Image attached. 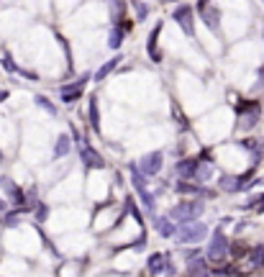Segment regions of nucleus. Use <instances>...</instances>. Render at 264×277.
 Segmentation results:
<instances>
[{"label": "nucleus", "mask_w": 264, "mask_h": 277, "mask_svg": "<svg viewBox=\"0 0 264 277\" xmlns=\"http://www.w3.org/2000/svg\"><path fill=\"white\" fill-rule=\"evenodd\" d=\"M139 170H141L144 175H157V172L162 170V151L146 154L144 160H141V165H139Z\"/></svg>", "instance_id": "nucleus-6"}, {"label": "nucleus", "mask_w": 264, "mask_h": 277, "mask_svg": "<svg viewBox=\"0 0 264 277\" xmlns=\"http://www.w3.org/2000/svg\"><path fill=\"white\" fill-rule=\"evenodd\" d=\"M47 218V208L44 206H39V221H44Z\"/></svg>", "instance_id": "nucleus-25"}, {"label": "nucleus", "mask_w": 264, "mask_h": 277, "mask_svg": "<svg viewBox=\"0 0 264 277\" xmlns=\"http://www.w3.org/2000/svg\"><path fill=\"white\" fill-rule=\"evenodd\" d=\"M210 175H213V165H210L208 160H203V162H198V165H195L193 177H195L198 182H208V180H210Z\"/></svg>", "instance_id": "nucleus-11"}, {"label": "nucleus", "mask_w": 264, "mask_h": 277, "mask_svg": "<svg viewBox=\"0 0 264 277\" xmlns=\"http://www.w3.org/2000/svg\"><path fill=\"white\" fill-rule=\"evenodd\" d=\"M90 126L98 131V126H100V113H98V100L93 98L90 100Z\"/></svg>", "instance_id": "nucleus-19"}, {"label": "nucleus", "mask_w": 264, "mask_h": 277, "mask_svg": "<svg viewBox=\"0 0 264 277\" xmlns=\"http://www.w3.org/2000/svg\"><path fill=\"white\" fill-rule=\"evenodd\" d=\"M131 182H134V187H136V192H139V197H141V203H144L146 208H152V206H154V197H152V192L146 190L144 172L136 170V165H131Z\"/></svg>", "instance_id": "nucleus-4"}, {"label": "nucleus", "mask_w": 264, "mask_h": 277, "mask_svg": "<svg viewBox=\"0 0 264 277\" xmlns=\"http://www.w3.org/2000/svg\"><path fill=\"white\" fill-rule=\"evenodd\" d=\"M226 254H229V239H226V233L221 228L213 231V239H210V247H208V257L213 262H221Z\"/></svg>", "instance_id": "nucleus-3"}, {"label": "nucleus", "mask_w": 264, "mask_h": 277, "mask_svg": "<svg viewBox=\"0 0 264 277\" xmlns=\"http://www.w3.org/2000/svg\"><path fill=\"white\" fill-rule=\"evenodd\" d=\"M121 42H123V31H121V28H113V31H110V42H108L110 49H118Z\"/></svg>", "instance_id": "nucleus-20"}, {"label": "nucleus", "mask_w": 264, "mask_h": 277, "mask_svg": "<svg viewBox=\"0 0 264 277\" xmlns=\"http://www.w3.org/2000/svg\"><path fill=\"white\" fill-rule=\"evenodd\" d=\"M174 190H177V192H182V195L200 192V187H198V185H187V182H177V185H174Z\"/></svg>", "instance_id": "nucleus-21"}, {"label": "nucleus", "mask_w": 264, "mask_h": 277, "mask_svg": "<svg viewBox=\"0 0 264 277\" xmlns=\"http://www.w3.org/2000/svg\"><path fill=\"white\" fill-rule=\"evenodd\" d=\"M82 162H85V167H95V170H103L105 167V162H103V156L95 151V149H90V146H82Z\"/></svg>", "instance_id": "nucleus-7"}, {"label": "nucleus", "mask_w": 264, "mask_h": 277, "mask_svg": "<svg viewBox=\"0 0 264 277\" xmlns=\"http://www.w3.org/2000/svg\"><path fill=\"white\" fill-rule=\"evenodd\" d=\"M164 3H174V0H164Z\"/></svg>", "instance_id": "nucleus-29"}, {"label": "nucleus", "mask_w": 264, "mask_h": 277, "mask_svg": "<svg viewBox=\"0 0 264 277\" xmlns=\"http://www.w3.org/2000/svg\"><path fill=\"white\" fill-rule=\"evenodd\" d=\"M259 262H261V264H264V249H261V259H259Z\"/></svg>", "instance_id": "nucleus-27"}, {"label": "nucleus", "mask_w": 264, "mask_h": 277, "mask_svg": "<svg viewBox=\"0 0 264 277\" xmlns=\"http://www.w3.org/2000/svg\"><path fill=\"white\" fill-rule=\"evenodd\" d=\"M67 151H69V136H59L54 146V156H64Z\"/></svg>", "instance_id": "nucleus-18"}, {"label": "nucleus", "mask_w": 264, "mask_h": 277, "mask_svg": "<svg viewBox=\"0 0 264 277\" xmlns=\"http://www.w3.org/2000/svg\"><path fill=\"white\" fill-rule=\"evenodd\" d=\"M205 233H208V226L205 223H195V221H185L180 228H174V236H177V242L182 244H195V242H203L205 239Z\"/></svg>", "instance_id": "nucleus-1"}, {"label": "nucleus", "mask_w": 264, "mask_h": 277, "mask_svg": "<svg viewBox=\"0 0 264 277\" xmlns=\"http://www.w3.org/2000/svg\"><path fill=\"white\" fill-rule=\"evenodd\" d=\"M118 62H121V57H116V59H110V62H105L98 72H95V83H100V80H105V77L113 72V69H116L118 67Z\"/></svg>", "instance_id": "nucleus-12"}, {"label": "nucleus", "mask_w": 264, "mask_h": 277, "mask_svg": "<svg viewBox=\"0 0 264 277\" xmlns=\"http://www.w3.org/2000/svg\"><path fill=\"white\" fill-rule=\"evenodd\" d=\"M3 208H6V203H3V201H0V211H3Z\"/></svg>", "instance_id": "nucleus-28"}, {"label": "nucleus", "mask_w": 264, "mask_h": 277, "mask_svg": "<svg viewBox=\"0 0 264 277\" xmlns=\"http://www.w3.org/2000/svg\"><path fill=\"white\" fill-rule=\"evenodd\" d=\"M0 185L6 187V192H8L11 197H16V203H23V195H21V190H18L16 185H11V180H0Z\"/></svg>", "instance_id": "nucleus-17"}, {"label": "nucleus", "mask_w": 264, "mask_h": 277, "mask_svg": "<svg viewBox=\"0 0 264 277\" xmlns=\"http://www.w3.org/2000/svg\"><path fill=\"white\" fill-rule=\"evenodd\" d=\"M187 272H190V274H205L208 269H205V262H203L200 257H198V259L190 257V267H187Z\"/></svg>", "instance_id": "nucleus-16"}, {"label": "nucleus", "mask_w": 264, "mask_h": 277, "mask_svg": "<svg viewBox=\"0 0 264 277\" xmlns=\"http://www.w3.org/2000/svg\"><path fill=\"white\" fill-rule=\"evenodd\" d=\"M164 262H167V254H152L149 257V272H154V274L164 272Z\"/></svg>", "instance_id": "nucleus-14"}, {"label": "nucleus", "mask_w": 264, "mask_h": 277, "mask_svg": "<svg viewBox=\"0 0 264 277\" xmlns=\"http://www.w3.org/2000/svg\"><path fill=\"white\" fill-rule=\"evenodd\" d=\"M261 249H264V244L254 247V252H251V264H259V259H261Z\"/></svg>", "instance_id": "nucleus-23"}, {"label": "nucleus", "mask_w": 264, "mask_h": 277, "mask_svg": "<svg viewBox=\"0 0 264 277\" xmlns=\"http://www.w3.org/2000/svg\"><path fill=\"white\" fill-rule=\"evenodd\" d=\"M16 223H18V216H8L6 218V226H16Z\"/></svg>", "instance_id": "nucleus-24"}, {"label": "nucleus", "mask_w": 264, "mask_h": 277, "mask_svg": "<svg viewBox=\"0 0 264 277\" xmlns=\"http://www.w3.org/2000/svg\"><path fill=\"white\" fill-rule=\"evenodd\" d=\"M159 31H162V23H157V26L152 28V33H149L146 49H149V59H152V62H159V49H157V36H159Z\"/></svg>", "instance_id": "nucleus-10"}, {"label": "nucleus", "mask_w": 264, "mask_h": 277, "mask_svg": "<svg viewBox=\"0 0 264 277\" xmlns=\"http://www.w3.org/2000/svg\"><path fill=\"white\" fill-rule=\"evenodd\" d=\"M8 98V93H0V100H6Z\"/></svg>", "instance_id": "nucleus-26"}, {"label": "nucleus", "mask_w": 264, "mask_h": 277, "mask_svg": "<svg viewBox=\"0 0 264 277\" xmlns=\"http://www.w3.org/2000/svg\"><path fill=\"white\" fill-rule=\"evenodd\" d=\"M195 165H198V160H182V162H177V175H182V177H193V172H195Z\"/></svg>", "instance_id": "nucleus-13"}, {"label": "nucleus", "mask_w": 264, "mask_h": 277, "mask_svg": "<svg viewBox=\"0 0 264 277\" xmlns=\"http://www.w3.org/2000/svg\"><path fill=\"white\" fill-rule=\"evenodd\" d=\"M172 18L180 23V28H182L187 36H193V8H190V6H180Z\"/></svg>", "instance_id": "nucleus-5"}, {"label": "nucleus", "mask_w": 264, "mask_h": 277, "mask_svg": "<svg viewBox=\"0 0 264 277\" xmlns=\"http://www.w3.org/2000/svg\"><path fill=\"white\" fill-rule=\"evenodd\" d=\"M210 6V0H200V13H203V21L210 26V28H218V11H213V8H208Z\"/></svg>", "instance_id": "nucleus-9"}, {"label": "nucleus", "mask_w": 264, "mask_h": 277, "mask_svg": "<svg viewBox=\"0 0 264 277\" xmlns=\"http://www.w3.org/2000/svg\"><path fill=\"white\" fill-rule=\"evenodd\" d=\"M85 83H87V80H77L74 85H67V88L62 90V100H64V103H74V100H77V98L82 95Z\"/></svg>", "instance_id": "nucleus-8"}, {"label": "nucleus", "mask_w": 264, "mask_h": 277, "mask_svg": "<svg viewBox=\"0 0 264 277\" xmlns=\"http://www.w3.org/2000/svg\"><path fill=\"white\" fill-rule=\"evenodd\" d=\"M154 226H157V231H159L162 236H174V226H172V218H169V216H167V218H157Z\"/></svg>", "instance_id": "nucleus-15"}, {"label": "nucleus", "mask_w": 264, "mask_h": 277, "mask_svg": "<svg viewBox=\"0 0 264 277\" xmlns=\"http://www.w3.org/2000/svg\"><path fill=\"white\" fill-rule=\"evenodd\" d=\"M229 252H231L234 257H246V247H244L241 242H236V244H229Z\"/></svg>", "instance_id": "nucleus-22"}, {"label": "nucleus", "mask_w": 264, "mask_h": 277, "mask_svg": "<svg viewBox=\"0 0 264 277\" xmlns=\"http://www.w3.org/2000/svg\"><path fill=\"white\" fill-rule=\"evenodd\" d=\"M205 206L200 201H187V203H177L172 211H169V218L177 221V223H185V221H198L203 216Z\"/></svg>", "instance_id": "nucleus-2"}]
</instances>
